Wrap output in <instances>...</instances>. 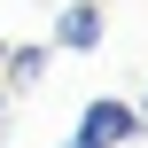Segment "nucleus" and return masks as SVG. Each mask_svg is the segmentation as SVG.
Masks as SVG:
<instances>
[{"mask_svg": "<svg viewBox=\"0 0 148 148\" xmlns=\"http://www.w3.org/2000/svg\"><path fill=\"white\" fill-rule=\"evenodd\" d=\"M0 125H8V94H0Z\"/></svg>", "mask_w": 148, "mask_h": 148, "instance_id": "423d86ee", "label": "nucleus"}, {"mask_svg": "<svg viewBox=\"0 0 148 148\" xmlns=\"http://www.w3.org/2000/svg\"><path fill=\"white\" fill-rule=\"evenodd\" d=\"M62 148H94V140H78V133H70V140H62Z\"/></svg>", "mask_w": 148, "mask_h": 148, "instance_id": "20e7f679", "label": "nucleus"}, {"mask_svg": "<svg viewBox=\"0 0 148 148\" xmlns=\"http://www.w3.org/2000/svg\"><path fill=\"white\" fill-rule=\"evenodd\" d=\"M39 78H47V47H16V55H8V86H0V94H31Z\"/></svg>", "mask_w": 148, "mask_h": 148, "instance_id": "7ed1b4c3", "label": "nucleus"}, {"mask_svg": "<svg viewBox=\"0 0 148 148\" xmlns=\"http://www.w3.org/2000/svg\"><path fill=\"white\" fill-rule=\"evenodd\" d=\"M133 109H140V125H148V94H140V101H133Z\"/></svg>", "mask_w": 148, "mask_h": 148, "instance_id": "39448f33", "label": "nucleus"}, {"mask_svg": "<svg viewBox=\"0 0 148 148\" xmlns=\"http://www.w3.org/2000/svg\"><path fill=\"white\" fill-rule=\"evenodd\" d=\"M101 23H109V16H101V0H70V8L55 16V47L94 55V47H101Z\"/></svg>", "mask_w": 148, "mask_h": 148, "instance_id": "f03ea898", "label": "nucleus"}, {"mask_svg": "<svg viewBox=\"0 0 148 148\" xmlns=\"http://www.w3.org/2000/svg\"><path fill=\"white\" fill-rule=\"evenodd\" d=\"M140 133V109L133 101H109V94H94L86 109H78V140H94V148H125Z\"/></svg>", "mask_w": 148, "mask_h": 148, "instance_id": "f257e3e1", "label": "nucleus"}]
</instances>
